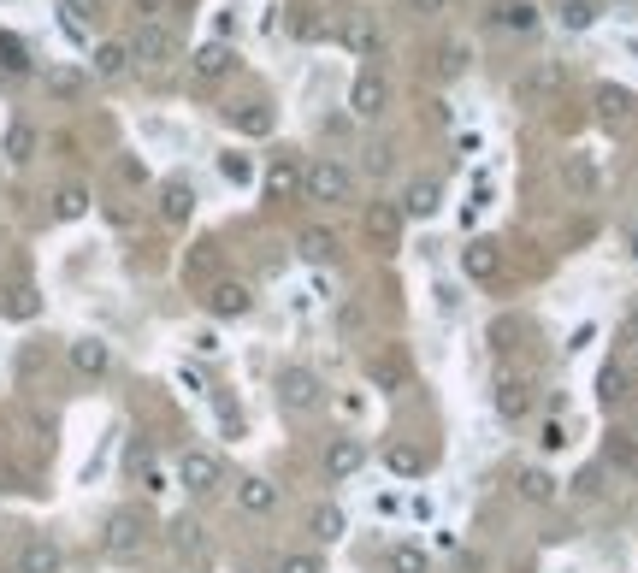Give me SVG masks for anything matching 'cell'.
I'll use <instances>...</instances> for the list:
<instances>
[{"mask_svg":"<svg viewBox=\"0 0 638 573\" xmlns=\"http://www.w3.org/2000/svg\"><path fill=\"white\" fill-rule=\"evenodd\" d=\"M597 396H603L609 408L627 396V373H621V361H609V367H603V379H597Z\"/></svg>","mask_w":638,"mask_h":573,"instance_id":"836d02e7","label":"cell"},{"mask_svg":"<svg viewBox=\"0 0 638 573\" xmlns=\"http://www.w3.org/2000/svg\"><path fill=\"white\" fill-rule=\"evenodd\" d=\"M384 107H390V83H384V71L379 65H361L355 83H349V113H355V119H379Z\"/></svg>","mask_w":638,"mask_h":573,"instance_id":"3957f363","label":"cell"},{"mask_svg":"<svg viewBox=\"0 0 638 573\" xmlns=\"http://www.w3.org/2000/svg\"><path fill=\"white\" fill-rule=\"evenodd\" d=\"M296 249H302V260H308V266H331V260H337V237H331V231H302V243H296Z\"/></svg>","mask_w":638,"mask_h":573,"instance_id":"4316f807","label":"cell"},{"mask_svg":"<svg viewBox=\"0 0 638 573\" xmlns=\"http://www.w3.org/2000/svg\"><path fill=\"white\" fill-rule=\"evenodd\" d=\"M444 207V190L432 184V178H420V184H408V195H402V213H414V219H432Z\"/></svg>","mask_w":638,"mask_h":573,"instance_id":"7402d4cb","label":"cell"},{"mask_svg":"<svg viewBox=\"0 0 638 573\" xmlns=\"http://www.w3.org/2000/svg\"><path fill=\"white\" fill-rule=\"evenodd\" d=\"M361 461H367V444H361V438H331V444H325V479H331V485H337V479H355Z\"/></svg>","mask_w":638,"mask_h":573,"instance_id":"8fae6325","label":"cell"},{"mask_svg":"<svg viewBox=\"0 0 638 573\" xmlns=\"http://www.w3.org/2000/svg\"><path fill=\"white\" fill-rule=\"evenodd\" d=\"M0 154H6L12 166H30V160H36V130L24 125V119H18V125H6V142H0Z\"/></svg>","mask_w":638,"mask_h":573,"instance_id":"603a6c76","label":"cell"},{"mask_svg":"<svg viewBox=\"0 0 638 573\" xmlns=\"http://www.w3.org/2000/svg\"><path fill=\"white\" fill-rule=\"evenodd\" d=\"M65 361H71V373H83V379H107V367H113V349H107L101 337H77V343L65 349Z\"/></svg>","mask_w":638,"mask_h":573,"instance_id":"30bf717a","label":"cell"},{"mask_svg":"<svg viewBox=\"0 0 638 573\" xmlns=\"http://www.w3.org/2000/svg\"><path fill=\"white\" fill-rule=\"evenodd\" d=\"M308 526H314V538H319V544H337L349 520H343V509H337V503H319V509H314V520H308Z\"/></svg>","mask_w":638,"mask_h":573,"instance_id":"4dcf8cb0","label":"cell"},{"mask_svg":"<svg viewBox=\"0 0 638 573\" xmlns=\"http://www.w3.org/2000/svg\"><path fill=\"white\" fill-rule=\"evenodd\" d=\"M219 479H225L219 455H207V449H184V455H178V485H184L190 497H213Z\"/></svg>","mask_w":638,"mask_h":573,"instance_id":"277c9868","label":"cell"},{"mask_svg":"<svg viewBox=\"0 0 638 573\" xmlns=\"http://www.w3.org/2000/svg\"><path fill=\"white\" fill-rule=\"evenodd\" d=\"M390 568L396 573H432V556H426L420 544H396V550H390Z\"/></svg>","mask_w":638,"mask_h":573,"instance_id":"d6a6232c","label":"cell"},{"mask_svg":"<svg viewBox=\"0 0 638 573\" xmlns=\"http://www.w3.org/2000/svg\"><path fill=\"white\" fill-rule=\"evenodd\" d=\"M166 538H172V550H178L184 562H207V538H201V526H195V520H172V526H166Z\"/></svg>","mask_w":638,"mask_h":573,"instance_id":"ffe728a7","label":"cell"},{"mask_svg":"<svg viewBox=\"0 0 638 573\" xmlns=\"http://www.w3.org/2000/svg\"><path fill=\"white\" fill-rule=\"evenodd\" d=\"M367 172H390V142H379V148H367Z\"/></svg>","mask_w":638,"mask_h":573,"instance_id":"ee69618b","label":"cell"},{"mask_svg":"<svg viewBox=\"0 0 638 573\" xmlns=\"http://www.w3.org/2000/svg\"><path fill=\"white\" fill-rule=\"evenodd\" d=\"M609 455H615V461H621L627 473H638V449H633V438H627V432H615V444H609Z\"/></svg>","mask_w":638,"mask_h":573,"instance_id":"ab89813d","label":"cell"},{"mask_svg":"<svg viewBox=\"0 0 638 573\" xmlns=\"http://www.w3.org/2000/svg\"><path fill=\"white\" fill-rule=\"evenodd\" d=\"M526 408H532V384L526 379H503L497 384V414H503V420H520Z\"/></svg>","mask_w":638,"mask_h":573,"instance_id":"cb8c5ba5","label":"cell"},{"mask_svg":"<svg viewBox=\"0 0 638 573\" xmlns=\"http://www.w3.org/2000/svg\"><path fill=\"white\" fill-rule=\"evenodd\" d=\"M319 396H325V384H319L308 367H284V373H278V402H284L290 414H314Z\"/></svg>","mask_w":638,"mask_h":573,"instance_id":"52a82bcc","label":"cell"},{"mask_svg":"<svg viewBox=\"0 0 638 573\" xmlns=\"http://www.w3.org/2000/svg\"><path fill=\"white\" fill-rule=\"evenodd\" d=\"M562 24H568V30H591V24H597V6H591V0H568V6H562Z\"/></svg>","mask_w":638,"mask_h":573,"instance_id":"8d00e7d4","label":"cell"},{"mask_svg":"<svg viewBox=\"0 0 638 573\" xmlns=\"http://www.w3.org/2000/svg\"><path fill=\"white\" fill-rule=\"evenodd\" d=\"M627 249H633V260H638V231H633V237H627Z\"/></svg>","mask_w":638,"mask_h":573,"instance_id":"681fc988","label":"cell"},{"mask_svg":"<svg viewBox=\"0 0 638 573\" xmlns=\"http://www.w3.org/2000/svg\"><path fill=\"white\" fill-rule=\"evenodd\" d=\"M136 12H142V24H160L166 18V0H136Z\"/></svg>","mask_w":638,"mask_h":573,"instance_id":"f6af8a7d","label":"cell"},{"mask_svg":"<svg viewBox=\"0 0 638 573\" xmlns=\"http://www.w3.org/2000/svg\"><path fill=\"white\" fill-rule=\"evenodd\" d=\"M562 444H568V432H562V426L550 420V426H544V449H562Z\"/></svg>","mask_w":638,"mask_h":573,"instance_id":"c3c4849f","label":"cell"},{"mask_svg":"<svg viewBox=\"0 0 638 573\" xmlns=\"http://www.w3.org/2000/svg\"><path fill=\"white\" fill-rule=\"evenodd\" d=\"M296 190H302V166L296 160H272L266 166V201H290Z\"/></svg>","mask_w":638,"mask_h":573,"instance_id":"2e32d148","label":"cell"},{"mask_svg":"<svg viewBox=\"0 0 638 573\" xmlns=\"http://www.w3.org/2000/svg\"><path fill=\"white\" fill-rule=\"evenodd\" d=\"M60 568H65V550L54 544V538H42V532H36V538L18 550V568H12V573H60Z\"/></svg>","mask_w":638,"mask_h":573,"instance_id":"7c38bea8","label":"cell"},{"mask_svg":"<svg viewBox=\"0 0 638 573\" xmlns=\"http://www.w3.org/2000/svg\"><path fill=\"white\" fill-rule=\"evenodd\" d=\"M89 213V190L83 184H65L60 195H54V219H83Z\"/></svg>","mask_w":638,"mask_h":573,"instance_id":"1f68e13d","label":"cell"},{"mask_svg":"<svg viewBox=\"0 0 638 573\" xmlns=\"http://www.w3.org/2000/svg\"><path fill=\"white\" fill-rule=\"evenodd\" d=\"M0 65H6V71H30V48H24V42H18V36H0Z\"/></svg>","mask_w":638,"mask_h":573,"instance_id":"d590c367","label":"cell"},{"mask_svg":"<svg viewBox=\"0 0 638 573\" xmlns=\"http://www.w3.org/2000/svg\"><path fill=\"white\" fill-rule=\"evenodd\" d=\"M231 71H237V54H231L225 42H207V48L195 54V77H201V83H213V77H231Z\"/></svg>","mask_w":638,"mask_h":573,"instance_id":"d6986e66","label":"cell"},{"mask_svg":"<svg viewBox=\"0 0 638 573\" xmlns=\"http://www.w3.org/2000/svg\"><path fill=\"white\" fill-rule=\"evenodd\" d=\"M302 190L325 201V207H343L349 195H355V178H349V166L343 160H314L308 172H302Z\"/></svg>","mask_w":638,"mask_h":573,"instance_id":"7a4b0ae2","label":"cell"},{"mask_svg":"<svg viewBox=\"0 0 638 573\" xmlns=\"http://www.w3.org/2000/svg\"><path fill=\"white\" fill-rule=\"evenodd\" d=\"M219 172H225L231 184H255V166H249L243 154H219Z\"/></svg>","mask_w":638,"mask_h":573,"instance_id":"f35d334b","label":"cell"},{"mask_svg":"<svg viewBox=\"0 0 638 573\" xmlns=\"http://www.w3.org/2000/svg\"><path fill=\"white\" fill-rule=\"evenodd\" d=\"M514 491H520L526 503H556V473H544V467H520V473H514Z\"/></svg>","mask_w":638,"mask_h":573,"instance_id":"e0dca14e","label":"cell"},{"mask_svg":"<svg viewBox=\"0 0 638 573\" xmlns=\"http://www.w3.org/2000/svg\"><path fill=\"white\" fill-rule=\"evenodd\" d=\"M438 308H444V314H461V290H449L444 284V290H438Z\"/></svg>","mask_w":638,"mask_h":573,"instance_id":"7dc6e473","label":"cell"},{"mask_svg":"<svg viewBox=\"0 0 638 573\" xmlns=\"http://www.w3.org/2000/svg\"><path fill=\"white\" fill-rule=\"evenodd\" d=\"M467 272H473V278H497V249H491V243H473V249H467Z\"/></svg>","mask_w":638,"mask_h":573,"instance_id":"e575fe53","label":"cell"},{"mask_svg":"<svg viewBox=\"0 0 638 573\" xmlns=\"http://www.w3.org/2000/svg\"><path fill=\"white\" fill-rule=\"evenodd\" d=\"M60 12H65V30H71V36H83V30L107 12V0H60Z\"/></svg>","mask_w":638,"mask_h":573,"instance_id":"83f0119b","label":"cell"},{"mask_svg":"<svg viewBox=\"0 0 638 573\" xmlns=\"http://www.w3.org/2000/svg\"><path fill=\"white\" fill-rule=\"evenodd\" d=\"M467 60H473V54H467L461 42H449V48H438V71H444V77H461V71H467Z\"/></svg>","mask_w":638,"mask_h":573,"instance_id":"74e56055","label":"cell"},{"mask_svg":"<svg viewBox=\"0 0 638 573\" xmlns=\"http://www.w3.org/2000/svg\"><path fill=\"white\" fill-rule=\"evenodd\" d=\"M491 24L526 36V30H538V6H532V0H497V6H491Z\"/></svg>","mask_w":638,"mask_h":573,"instance_id":"5bb4252c","label":"cell"},{"mask_svg":"<svg viewBox=\"0 0 638 573\" xmlns=\"http://www.w3.org/2000/svg\"><path fill=\"white\" fill-rule=\"evenodd\" d=\"M190 213H195L190 184H166V190H160V219H166V225H184Z\"/></svg>","mask_w":638,"mask_h":573,"instance_id":"d4e9b609","label":"cell"},{"mask_svg":"<svg viewBox=\"0 0 638 573\" xmlns=\"http://www.w3.org/2000/svg\"><path fill=\"white\" fill-rule=\"evenodd\" d=\"M455 0H408V12H420V18H444Z\"/></svg>","mask_w":638,"mask_h":573,"instance_id":"7bdbcfd3","label":"cell"},{"mask_svg":"<svg viewBox=\"0 0 638 573\" xmlns=\"http://www.w3.org/2000/svg\"><path fill=\"white\" fill-rule=\"evenodd\" d=\"M125 48H130V65L160 71V65L172 60V30H166V24H136V36H130Z\"/></svg>","mask_w":638,"mask_h":573,"instance_id":"ba28073f","label":"cell"},{"mask_svg":"<svg viewBox=\"0 0 638 573\" xmlns=\"http://www.w3.org/2000/svg\"><path fill=\"white\" fill-rule=\"evenodd\" d=\"M562 178H568V190L574 195H591L597 190V166H591V154H568V160H562Z\"/></svg>","mask_w":638,"mask_h":573,"instance_id":"f546056e","label":"cell"},{"mask_svg":"<svg viewBox=\"0 0 638 573\" xmlns=\"http://www.w3.org/2000/svg\"><path fill=\"white\" fill-rule=\"evenodd\" d=\"M125 71H130V48L125 42H101V48H95V77L113 83V77H125Z\"/></svg>","mask_w":638,"mask_h":573,"instance_id":"f1b7e54d","label":"cell"},{"mask_svg":"<svg viewBox=\"0 0 638 573\" xmlns=\"http://www.w3.org/2000/svg\"><path fill=\"white\" fill-rule=\"evenodd\" d=\"M48 89H54V95H77V89H83V71H54Z\"/></svg>","mask_w":638,"mask_h":573,"instance_id":"60d3db41","label":"cell"},{"mask_svg":"<svg viewBox=\"0 0 638 573\" xmlns=\"http://www.w3.org/2000/svg\"><path fill=\"white\" fill-rule=\"evenodd\" d=\"M237 509H243V514H272V509H278V485H272V479H260V473L237 479Z\"/></svg>","mask_w":638,"mask_h":573,"instance_id":"4fadbf2b","label":"cell"},{"mask_svg":"<svg viewBox=\"0 0 638 573\" xmlns=\"http://www.w3.org/2000/svg\"><path fill=\"white\" fill-rule=\"evenodd\" d=\"M225 119H231V125L243 130V136H272V125H278L266 101H237V107H231Z\"/></svg>","mask_w":638,"mask_h":573,"instance_id":"9a60e30c","label":"cell"},{"mask_svg":"<svg viewBox=\"0 0 638 573\" xmlns=\"http://www.w3.org/2000/svg\"><path fill=\"white\" fill-rule=\"evenodd\" d=\"M379 24H373V18H349V24H343V48H349V54H361V60H373V54H379Z\"/></svg>","mask_w":638,"mask_h":573,"instance_id":"ac0fdd59","label":"cell"},{"mask_svg":"<svg viewBox=\"0 0 638 573\" xmlns=\"http://www.w3.org/2000/svg\"><path fill=\"white\" fill-rule=\"evenodd\" d=\"M207 314H213V319H249V314H255V296H249V284H237V278L213 284V290H207Z\"/></svg>","mask_w":638,"mask_h":573,"instance_id":"9c48e42d","label":"cell"},{"mask_svg":"<svg viewBox=\"0 0 638 573\" xmlns=\"http://www.w3.org/2000/svg\"><path fill=\"white\" fill-rule=\"evenodd\" d=\"M6 314H36V290H18V302H6Z\"/></svg>","mask_w":638,"mask_h":573,"instance_id":"bcb514c9","label":"cell"},{"mask_svg":"<svg viewBox=\"0 0 638 573\" xmlns=\"http://www.w3.org/2000/svg\"><path fill=\"white\" fill-rule=\"evenodd\" d=\"M384 461H390V473H396V479H420V473L432 467V455H426L420 444H390Z\"/></svg>","mask_w":638,"mask_h":573,"instance_id":"44dd1931","label":"cell"},{"mask_svg":"<svg viewBox=\"0 0 638 573\" xmlns=\"http://www.w3.org/2000/svg\"><path fill=\"white\" fill-rule=\"evenodd\" d=\"M597 113H603V125H627L633 95H627V89H615V83H603V89H597Z\"/></svg>","mask_w":638,"mask_h":573,"instance_id":"484cf974","label":"cell"},{"mask_svg":"<svg viewBox=\"0 0 638 573\" xmlns=\"http://www.w3.org/2000/svg\"><path fill=\"white\" fill-rule=\"evenodd\" d=\"M562 83H568V71H562V65L538 60L532 71H520V77H514V101H520V107H538V101H550Z\"/></svg>","mask_w":638,"mask_h":573,"instance_id":"8992f818","label":"cell"},{"mask_svg":"<svg viewBox=\"0 0 638 573\" xmlns=\"http://www.w3.org/2000/svg\"><path fill=\"white\" fill-rule=\"evenodd\" d=\"M107 556H119V562H130V556H142V544H148V514L142 509H113L107 514Z\"/></svg>","mask_w":638,"mask_h":573,"instance_id":"6da1fadb","label":"cell"},{"mask_svg":"<svg viewBox=\"0 0 638 573\" xmlns=\"http://www.w3.org/2000/svg\"><path fill=\"white\" fill-rule=\"evenodd\" d=\"M278 573H325V562H319V556H284Z\"/></svg>","mask_w":638,"mask_h":573,"instance_id":"b9f144b4","label":"cell"},{"mask_svg":"<svg viewBox=\"0 0 638 573\" xmlns=\"http://www.w3.org/2000/svg\"><path fill=\"white\" fill-rule=\"evenodd\" d=\"M402 219H408L402 201H367V207H361V237H367L373 249H390V243L402 237Z\"/></svg>","mask_w":638,"mask_h":573,"instance_id":"5b68a950","label":"cell"}]
</instances>
